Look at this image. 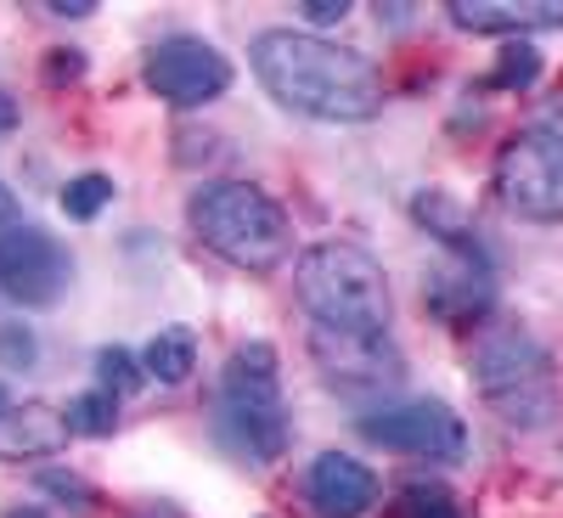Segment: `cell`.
<instances>
[{
  "label": "cell",
  "mask_w": 563,
  "mask_h": 518,
  "mask_svg": "<svg viewBox=\"0 0 563 518\" xmlns=\"http://www.w3.org/2000/svg\"><path fill=\"white\" fill-rule=\"evenodd\" d=\"M254 79L276 108L321 124H366L384 113V79L372 57L305 29H265L249 45Z\"/></svg>",
  "instance_id": "cell-1"
},
{
  "label": "cell",
  "mask_w": 563,
  "mask_h": 518,
  "mask_svg": "<svg viewBox=\"0 0 563 518\" xmlns=\"http://www.w3.org/2000/svg\"><path fill=\"white\" fill-rule=\"evenodd\" d=\"M294 299L310 316V327H333V333L389 339L395 327L389 276L361 243H310L294 260Z\"/></svg>",
  "instance_id": "cell-2"
},
{
  "label": "cell",
  "mask_w": 563,
  "mask_h": 518,
  "mask_svg": "<svg viewBox=\"0 0 563 518\" xmlns=\"http://www.w3.org/2000/svg\"><path fill=\"white\" fill-rule=\"evenodd\" d=\"M186 220H192V238L209 254H220L238 271H276L294 254V220L282 214L271 192L249 180H203L186 203Z\"/></svg>",
  "instance_id": "cell-3"
},
{
  "label": "cell",
  "mask_w": 563,
  "mask_h": 518,
  "mask_svg": "<svg viewBox=\"0 0 563 518\" xmlns=\"http://www.w3.org/2000/svg\"><path fill=\"white\" fill-rule=\"evenodd\" d=\"M214 429L220 440L249 456V462H276L294 440L288 395H282V366L265 339H249L231 350L220 389H214Z\"/></svg>",
  "instance_id": "cell-4"
},
{
  "label": "cell",
  "mask_w": 563,
  "mask_h": 518,
  "mask_svg": "<svg viewBox=\"0 0 563 518\" xmlns=\"http://www.w3.org/2000/svg\"><path fill=\"white\" fill-rule=\"evenodd\" d=\"M474 384H479V400L507 429H525V434L547 429L563 411L558 361L525 327H485L474 344Z\"/></svg>",
  "instance_id": "cell-5"
},
{
  "label": "cell",
  "mask_w": 563,
  "mask_h": 518,
  "mask_svg": "<svg viewBox=\"0 0 563 518\" xmlns=\"http://www.w3.org/2000/svg\"><path fill=\"white\" fill-rule=\"evenodd\" d=\"M496 198L519 220H563V135L530 124L496 153Z\"/></svg>",
  "instance_id": "cell-6"
},
{
  "label": "cell",
  "mask_w": 563,
  "mask_h": 518,
  "mask_svg": "<svg viewBox=\"0 0 563 518\" xmlns=\"http://www.w3.org/2000/svg\"><path fill=\"white\" fill-rule=\"evenodd\" d=\"M141 79L169 108H203L231 90V57L203 34H169L141 57Z\"/></svg>",
  "instance_id": "cell-7"
},
{
  "label": "cell",
  "mask_w": 563,
  "mask_h": 518,
  "mask_svg": "<svg viewBox=\"0 0 563 518\" xmlns=\"http://www.w3.org/2000/svg\"><path fill=\"white\" fill-rule=\"evenodd\" d=\"M361 434L384 451L417 462H462L467 456V422L445 400H395L361 417Z\"/></svg>",
  "instance_id": "cell-8"
},
{
  "label": "cell",
  "mask_w": 563,
  "mask_h": 518,
  "mask_svg": "<svg viewBox=\"0 0 563 518\" xmlns=\"http://www.w3.org/2000/svg\"><path fill=\"white\" fill-rule=\"evenodd\" d=\"M74 282L68 249L40 225H12L0 238V294L23 310H52Z\"/></svg>",
  "instance_id": "cell-9"
},
{
  "label": "cell",
  "mask_w": 563,
  "mask_h": 518,
  "mask_svg": "<svg viewBox=\"0 0 563 518\" xmlns=\"http://www.w3.org/2000/svg\"><path fill=\"white\" fill-rule=\"evenodd\" d=\"M310 355L321 366V378L339 395H384L406 378V355L389 339H366V333H333V327H310Z\"/></svg>",
  "instance_id": "cell-10"
},
{
  "label": "cell",
  "mask_w": 563,
  "mask_h": 518,
  "mask_svg": "<svg viewBox=\"0 0 563 518\" xmlns=\"http://www.w3.org/2000/svg\"><path fill=\"white\" fill-rule=\"evenodd\" d=\"M305 502L321 518H361L378 507V474L350 451H321L305 474Z\"/></svg>",
  "instance_id": "cell-11"
},
{
  "label": "cell",
  "mask_w": 563,
  "mask_h": 518,
  "mask_svg": "<svg viewBox=\"0 0 563 518\" xmlns=\"http://www.w3.org/2000/svg\"><path fill=\"white\" fill-rule=\"evenodd\" d=\"M68 411H52L40 400H12L0 411V462H40V456H57L68 445Z\"/></svg>",
  "instance_id": "cell-12"
},
{
  "label": "cell",
  "mask_w": 563,
  "mask_h": 518,
  "mask_svg": "<svg viewBox=\"0 0 563 518\" xmlns=\"http://www.w3.org/2000/svg\"><path fill=\"white\" fill-rule=\"evenodd\" d=\"M451 23L467 34H530L563 29V0H451Z\"/></svg>",
  "instance_id": "cell-13"
},
{
  "label": "cell",
  "mask_w": 563,
  "mask_h": 518,
  "mask_svg": "<svg viewBox=\"0 0 563 518\" xmlns=\"http://www.w3.org/2000/svg\"><path fill=\"white\" fill-rule=\"evenodd\" d=\"M422 299H429V310L440 316V321H451V327H474V321H485L490 316V276H485V265H462L456 276H434L429 288H422Z\"/></svg>",
  "instance_id": "cell-14"
},
{
  "label": "cell",
  "mask_w": 563,
  "mask_h": 518,
  "mask_svg": "<svg viewBox=\"0 0 563 518\" xmlns=\"http://www.w3.org/2000/svg\"><path fill=\"white\" fill-rule=\"evenodd\" d=\"M411 214L429 225V238L451 243V249L462 254V265H485L479 231H474V220L462 214V203H456L451 192H417V198H411Z\"/></svg>",
  "instance_id": "cell-15"
},
{
  "label": "cell",
  "mask_w": 563,
  "mask_h": 518,
  "mask_svg": "<svg viewBox=\"0 0 563 518\" xmlns=\"http://www.w3.org/2000/svg\"><path fill=\"white\" fill-rule=\"evenodd\" d=\"M141 366H147V378L158 384H186L198 372V333L192 327H158V333L147 339V350H141Z\"/></svg>",
  "instance_id": "cell-16"
},
{
  "label": "cell",
  "mask_w": 563,
  "mask_h": 518,
  "mask_svg": "<svg viewBox=\"0 0 563 518\" xmlns=\"http://www.w3.org/2000/svg\"><path fill=\"white\" fill-rule=\"evenodd\" d=\"M68 429L74 434H85V440H108L113 429H119V395L113 389H85V395H74V406H68Z\"/></svg>",
  "instance_id": "cell-17"
},
{
  "label": "cell",
  "mask_w": 563,
  "mask_h": 518,
  "mask_svg": "<svg viewBox=\"0 0 563 518\" xmlns=\"http://www.w3.org/2000/svg\"><path fill=\"white\" fill-rule=\"evenodd\" d=\"M108 203H113V180L97 175V169L74 175V180L63 186V214H68V220H97Z\"/></svg>",
  "instance_id": "cell-18"
},
{
  "label": "cell",
  "mask_w": 563,
  "mask_h": 518,
  "mask_svg": "<svg viewBox=\"0 0 563 518\" xmlns=\"http://www.w3.org/2000/svg\"><path fill=\"white\" fill-rule=\"evenodd\" d=\"M97 378L113 395H135L141 384H147V366H141V355H130L124 344H102L97 350Z\"/></svg>",
  "instance_id": "cell-19"
},
{
  "label": "cell",
  "mask_w": 563,
  "mask_h": 518,
  "mask_svg": "<svg viewBox=\"0 0 563 518\" xmlns=\"http://www.w3.org/2000/svg\"><path fill=\"white\" fill-rule=\"evenodd\" d=\"M536 74H541V57L519 40V45H507L501 63L490 68V85H501V90H525V85H536Z\"/></svg>",
  "instance_id": "cell-20"
},
{
  "label": "cell",
  "mask_w": 563,
  "mask_h": 518,
  "mask_svg": "<svg viewBox=\"0 0 563 518\" xmlns=\"http://www.w3.org/2000/svg\"><path fill=\"white\" fill-rule=\"evenodd\" d=\"M400 518H462V507L440 485H406L400 491Z\"/></svg>",
  "instance_id": "cell-21"
},
{
  "label": "cell",
  "mask_w": 563,
  "mask_h": 518,
  "mask_svg": "<svg viewBox=\"0 0 563 518\" xmlns=\"http://www.w3.org/2000/svg\"><path fill=\"white\" fill-rule=\"evenodd\" d=\"M40 485L52 491V496H63V502H79V507H97V491H90L79 474H63V467H45L40 474Z\"/></svg>",
  "instance_id": "cell-22"
},
{
  "label": "cell",
  "mask_w": 563,
  "mask_h": 518,
  "mask_svg": "<svg viewBox=\"0 0 563 518\" xmlns=\"http://www.w3.org/2000/svg\"><path fill=\"white\" fill-rule=\"evenodd\" d=\"M299 12H305L310 29H333V23L350 18V0H299Z\"/></svg>",
  "instance_id": "cell-23"
},
{
  "label": "cell",
  "mask_w": 563,
  "mask_h": 518,
  "mask_svg": "<svg viewBox=\"0 0 563 518\" xmlns=\"http://www.w3.org/2000/svg\"><path fill=\"white\" fill-rule=\"evenodd\" d=\"M0 355H7L12 366H29L34 361V339L23 333V327H0Z\"/></svg>",
  "instance_id": "cell-24"
},
{
  "label": "cell",
  "mask_w": 563,
  "mask_h": 518,
  "mask_svg": "<svg viewBox=\"0 0 563 518\" xmlns=\"http://www.w3.org/2000/svg\"><path fill=\"white\" fill-rule=\"evenodd\" d=\"M85 74V52H52V63H45V79L52 85H74Z\"/></svg>",
  "instance_id": "cell-25"
},
{
  "label": "cell",
  "mask_w": 563,
  "mask_h": 518,
  "mask_svg": "<svg viewBox=\"0 0 563 518\" xmlns=\"http://www.w3.org/2000/svg\"><path fill=\"white\" fill-rule=\"evenodd\" d=\"M45 12H52V18H90V12H97V0H52Z\"/></svg>",
  "instance_id": "cell-26"
},
{
  "label": "cell",
  "mask_w": 563,
  "mask_h": 518,
  "mask_svg": "<svg viewBox=\"0 0 563 518\" xmlns=\"http://www.w3.org/2000/svg\"><path fill=\"white\" fill-rule=\"evenodd\" d=\"M12 130H18V102L0 90V135H12Z\"/></svg>",
  "instance_id": "cell-27"
},
{
  "label": "cell",
  "mask_w": 563,
  "mask_h": 518,
  "mask_svg": "<svg viewBox=\"0 0 563 518\" xmlns=\"http://www.w3.org/2000/svg\"><path fill=\"white\" fill-rule=\"evenodd\" d=\"M18 220V192H7V180H0V225Z\"/></svg>",
  "instance_id": "cell-28"
},
{
  "label": "cell",
  "mask_w": 563,
  "mask_h": 518,
  "mask_svg": "<svg viewBox=\"0 0 563 518\" xmlns=\"http://www.w3.org/2000/svg\"><path fill=\"white\" fill-rule=\"evenodd\" d=\"M7 518H45V513H40V507H12Z\"/></svg>",
  "instance_id": "cell-29"
},
{
  "label": "cell",
  "mask_w": 563,
  "mask_h": 518,
  "mask_svg": "<svg viewBox=\"0 0 563 518\" xmlns=\"http://www.w3.org/2000/svg\"><path fill=\"white\" fill-rule=\"evenodd\" d=\"M7 406H12V389H7V384H0V411H7Z\"/></svg>",
  "instance_id": "cell-30"
}]
</instances>
